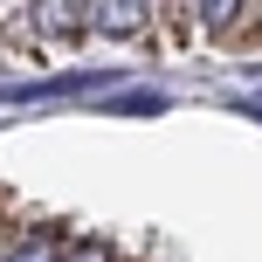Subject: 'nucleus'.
Returning <instances> with one entry per match:
<instances>
[{
  "label": "nucleus",
  "instance_id": "1",
  "mask_svg": "<svg viewBox=\"0 0 262 262\" xmlns=\"http://www.w3.org/2000/svg\"><path fill=\"white\" fill-rule=\"evenodd\" d=\"M0 262H145L118 235L0 186Z\"/></svg>",
  "mask_w": 262,
  "mask_h": 262
}]
</instances>
